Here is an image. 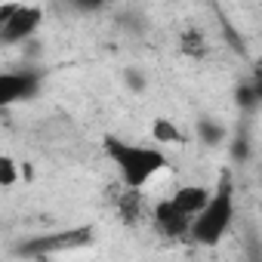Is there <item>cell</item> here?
I'll return each mask as SVG.
<instances>
[{
	"label": "cell",
	"mask_w": 262,
	"mask_h": 262,
	"mask_svg": "<svg viewBox=\"0 0 262 262\" xmlns=\"http://www.w3.org/2000/svg\"><path fill=\"white\" fill-rule=\"evenodd\" d=\"M37 262H59V259H50V256H43V259H37Z\"/></svg>",
	"instance_id": "30bf717a"
},
{
	"label": "cell",
	"mask_w": 262,
	"mask_h": 262,
	"mask_svg": "<svg viewBox=\"0 0 262 262\" xmlns=\"http://www.w3.org/2000/svg\"><path fill=\"white\" fill-rule=\"evenodd\" d=\"M43 22V10L40 7H22L4 28H0V40L4 43H19L25 37H31Z\"/></svg>",
	"instance_id": "277c9868"
},
{
	"label": "cell",
	"mask_w": 262,
	"mask_h": 262,
	"mask_svg": "<svg viewBox=\"0 0 262 262\" xmlns=\"http://www.w3.org/2000/svg\"><path fill=\"white\" fill-rule=\"evenodd\" d=\"M37 90V74L16 71V74H0V105H13L28 99Z\"/></svg>",
	"instance_id": "8992f818"
},
{
	"label": "cell",
	"mask_w": 262,
	"mask_h": 262,
	"mask_svg": "<svg viewBox=\"0 0 262 262\" xmlns=\"http://www.w3.org/2000/svg\"><path fill=\"white\" fill-rule=\"evenodd\" d=\"M259 262H262V259H259Z\"/></svg>",
	"instance_id": "8fae6325"
},
{
	"label": "cell",
	"mask_w": 262,
	"mask_h": 262,
	"mask_svg": "<svg viewBox=\"0 0 262 262\" xmlns=\"http://www.w3.org/2000/svg\"><path fill=\"white\" fill-rule=\"evenodd\" d=\"M253 96H256V99H262V74H259V77H256V83H253Z\"/></svg>",
	"instance_id": "9c48e42d"
},
{
	"label": "cell",
	"mask_w": 262,
	"mask_h": 262,
	"mask_svg": "<svg viewBox=\"0 0 262 262\" xmlns=\"http://www.w3.org/2000/svg\"><path fill=\"white\" fill-rule=\"evenodd\" d=\"M210 198H213V188H207V185H179V188L170 194L173 207H176L179 213H185L188 219H198V216L204 213V207L210 204Z\"/></svg>",
	"instance_id": "5b68a950"
},
{
	"label": "cell",
	"mask_w": 262,
	"mask_h": 262,
	"mask_svg": "<svg viewBox=\"0 0 262 262\" xmlns=\"http://www.w3.org/2000/svg\"><path fill=\"white\" fill-rule=\"evenodd\" d=\"M19 179H25V164H19L13 155H0V188H13Z\"/></svg>",
	"instance_id": "ba28073f"
},
{
	"label": "cell",
	"mask_w": 262,
	"mask_h": 262,
	"mask_svg": "<svg viewBox=\"0 0 262 262\" xmlns=\"http://www.w3.org/2000/svg\"><path fill=\"white\" fill-rule=\"evenodd\" d=\"M151 219H155L158 231L167 234V237H188V234H191V222H194V219H188L185 213H179L170 198H164V201L155 204Z\"/></svg>",
	"instance_id": "3957f363"
},
{
	"label": "cell",
	"mask_w": 262,
	"mask_h": 262,
	"mask_svg": "<svg viewBox=\"0 0 262 262\" xmlns=\"http://www.w3.org/2000/svg\"><path fill=\"white\" fill-rule=\"evenodd\" d=\"M231 222H234V179L225 173V176L216 182L213 198H210V204L204 207V213L191 222L188 241H194V244H201V247H216V244L228 234Z\"/></svg>",
	"instance_id": "7a4b0ae2"
},
{
	"label": "cell",
	"mask_w": 262,
	"mask_h": 262,
	"mask_svg": "<svg viewBox=\"0 0 262 262\" xmlns=\"http://www.w3.org/2000/svg\"><path fill=\"white\" fill-rule=\"evenodd\" d=\"M105 151L120 176V182L129 191L145 188L158 173L167 170V155L158 145H136V142H123L117 136H105Z\"/></svg>",
	"instance_id": "6da1fadb"
},
{
	"label": "cell",
	"mask_w": 262,
	"mask_h": 262,
	"mask_svg": "<svg viewBox=\"0 0 262 262\" xmlns=\"http://www.w3.org/2000/svg\"><path fill=\"white\" fill-rule=\"evenodd\" d=\"M151 142L155 145H182L185 136H182V129L176 120L170 117H155L151 120Z\"/></svg>",
	"instance_id": "52a82bcc"
}]
</instances>
